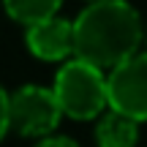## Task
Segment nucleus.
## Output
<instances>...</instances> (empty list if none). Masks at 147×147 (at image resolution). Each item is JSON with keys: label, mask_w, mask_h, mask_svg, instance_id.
<instances>
[{"label": "nucleus", "mask_w": 147, "mask_h": 147, "mask_svg": "<svg viewBox=\"0 0 147 147\" xmlns=\"http://www.w3.org/2000/svg\"><path fill=\"white\" fill-rule=\"evenodd\" d=\"M142 41L139 14L125 0H93L74 22V57L98 68H115Z\"/></svg>", "instance_id": "f257e3e1"}, {"label": "nucleus", "mask_w": 147, "mask_h": 147, "mask_svg": "<svg viewBox=\"0 0 147 147\" xmlns=\"http://www.w3.org/2000/svg\"><path fill=\"white\" fill-rule=\"evenodd\" d=\"M104 68L87 63V60H65L63 68L55 76V95L63 109V115L74 117V120H93L101 115L109 98H106V79Z\"/></svg>", "instance_id": "f03ea898"}, {"label": "nucleus", "mask_w": 147, "mask_h": 147, "mask_svg": "<svg viewBox=\"0 0 147 147\" xmlns=\"http://www.w3.org/2000/svg\"><path fill=\"white\" fill-rule=\"evenodd\" d=\"M60 117L63 109L55 90L25 84L14 95H8V128L22 136H47L57 128Z\"/></svg>", "instance_id": "7ed1b4c3"}, {"label": "nucleus", "mask_w": 147, "mask_h": 147, "mask_svg": "<svg viewBox=\"0 0 147 147\" xmlns=\"http://www.w3.org/2000/svg\"><path fill=\"white\" fill-rule=\"evenodd\" d=\"M106 98L115 112L147 120V52H134L106 76Z\"/></svg>", "instance_id": "20e7f679"}, {"label": "nucleus", "mask_w": 147, "mask_h": 147, "mask_svg": "<svg viewBox=\"0 0 147 147\" xmlns=\"http://www.w3.org/2000/svg\"><path fill=\"white\" fill-rule=\"evenodd\" d=\"M27 49L38 60H65L68 55H74V22L52 14L27 25Z\"/></svg>", "instance_id": "39448f33"}, {"label": "nucleus", "mask_w": 147, "mask_h": 147, "mask_svg": "<svg viewBox=\"0 0 147 147\" xmlns=\"http://www.w3.org/2000/svg\"><path fill=\"white\" fill-rule=\"evenodd\" d=\"M95 139L104 147H131L139 139V120L112 109V115H106L98 123Z\"/></svg>", "instance_id": "423d86ee"}, {"label": "nucleus", "mask_w": 147, "mask_h": 147, "mask_svg": "<svg viewBox=\"0 0 147 147\" xmlns=\"http://www.w3.org/2000/svg\"><path fill=\"white\" fill-rule=\"evenodd\" d=\"M63 0H3L8 16H14L22 25H33L38 19H47L60 8Z\"/></svg>", "instance_id": "0eeeda50"}, {"label": "nucleus", "mask_w": 147, "mask_h": 147, "mask_svg": "<svg viewBox=\"0 0 147 147\" xmlns=\"http://www.w3.org/2000/svg\"><path fill=\"white\" fill-rule=\"evenodd\" d=\"M8 131V93L0 87V139Z\"/></svg>", "instance_id": "6e6552de"}, {"label": "nucleus", "mask_w": 147, "mask_h": 147, "mask_svg": "<svg viewBox=\"0 0 147 147\" xmlns=\"http://www.w3.org/2000/svg\"><path fill=\"white\" fill-rule=\"evenodd\" d=\"M55 144H63V147H76V142L68 136H52V134H47V136H41V147H55Z\"/></svg>", "instance_id": "1a4fd4ad"}]
</instances>
